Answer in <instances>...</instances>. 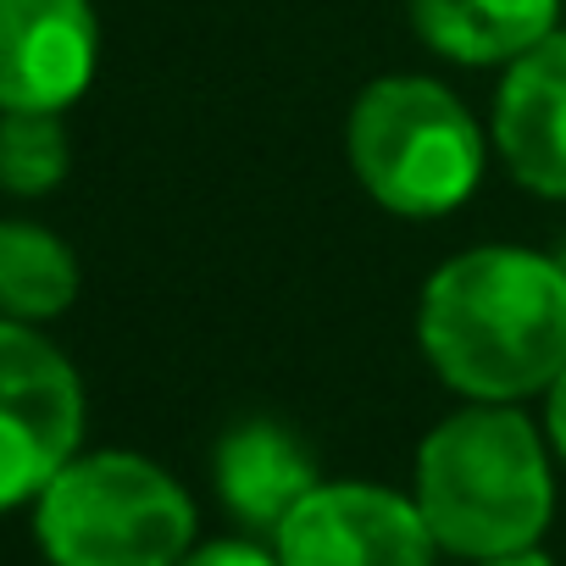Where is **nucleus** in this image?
<instances>
[{
  "instance_id": "obj_12",
  "label": "nucleus",
  "mask_w": 566,
  "mask_h": 566,
  "mask_svg": "<svg viewBox=\"0 0 566 566\" xmlns=\"http://www.w3.org/2000/svg\"><path fill=\"white\" fill-rule=\"evenodd\" d=\"M73 145L56 112H0V189L40 200L67 178Z\"/></svg>"
},
{
  "instance_id": "obj_6",
  "label": "nucleus",
  "mask_w": 566,
  "mask_h": 566,
  "mask_svg": "<svg viewBox=\"0 0 566 566\" xmlns=\"http://www.w3.org/2000/svg\"><path fill=\"white\" fill-rule=\"evenodd\" d=\"M277 566H433L439 544L411 494L317 483L272 533Z\"/></svg>"
},
{
  "instance_id": "obj_10",
  "label": "nucleus",
  "mask_w": 566,
  "mask_h": 566,
  "mask_svg": "<svg viewBox=\"0 0 566 566\" xmlns=\"http://www.w3.org/2000/svg\"><path fill=\"white\" fill-rule=\"evenodd\" d=\"M406 18L455 67H511L560 29V0H406Z\"/></svg>"
},
{
  "instance_id": "obj_7",
  "label": "nucleus",
  "mask_w": 566,
  "mask_h": 566,
  "mask_svg": "<svg viewBox=\"0 0 566 566\" xmlns=\"http://www.w3.org/2000/svg\"><path fill=\"white\" fill-rule=\"evenodd\" d=\"M101 67L90 0H0V112H67Z\"/></svg>"
},
{
  "instance_id": "obj_3",
  "label": "nucleus",
  "mask_w": 566,
  "mask_h": 566,
  "mask_svg": "<svg viewBox=\"0 0 566 566\" xmlns=\"http://www.w3.org/2000/svg\"><path fill=\"white\" fill-rule=\"evenodd\" d=\"M345 156L361 189L406 217L433 222L483 184V128L455 90L422 73L373 78L345 117Z\"/></svg>"
},
{
  "instance_id": "obj_13",
  "label": "nucleus",
  "mask_w": 566,
  "mask_h": 566,
  "mask_svg": "<svg viewBox=\"0 0 566 566\" xmlns=\"http://www.w3.org/2000/svg\"><path fill=\"white\" fill-rule=\"evenodd\" d=\"M178 566H277V555L255 538H211V544H195Z\"/></svg>"
},
{
  "instance_id": "obj_14",
  "label": "nucleus",
  "mask_w": 566,
  "mask_h": 566,
  "mask_svg": "<svg viewBox=\"0 0 566 566\" xmlns=\"http://www.w3.org/2000/svg\"><path fill=\"white\" fill-rule=\"evenodd\" d=\"M544 439H549L555 461H566V367H560V378L544 389Z\"/></svg>"
},
{
  "instance_id": "obj_1",
  "label": "nucleus",
  "mask_w": 566,
  "mask_h": 566,
  "mask_svg": "<svg viewBox=\"0 0 566 566\" xmlns=\"http://www.w3.org/2000/svg\"><path fill=\"white\" fill-rule=\"evenodd\" d=\"M417 345L461 400L522 406L566 367V255L472 244L450 255L417 301Z\"/></svg>"
},
{
  "instance_id": "obj_15",
  "label": "nucleus",
  "mask_w": 566,
  "mask_h": 566,
  "mask_svg": "<svg viewBox=\"0 0 566 566\" xmlns=\"http://www.w3.org/2000/svg\"><path fill=\"white\" fill-rule=\"evenodd\" d=\"M472 566H555L538 544L533 549H511V555H489V560H472Z\"/></svg>"
},
{
  "instance_id": "obj_5",
  "label": "nucleus",
  "mask_w": 566,
  "mask_h": 566,
  "mask_svg": "<svg viewBox=\"0 0 566 566\" xmlns=\"http://www.w3.org/2000/svg\"><path fill=\"white\" fill-rule=\"evenodd\" d=\"M84 444V378L34 328L0 317V511L34 505Z\"/></svg>"
},
{
  "instance_id": "obj_4",
  "label": "nucleus",
  "mask_w": 566,
  "mask_h": 566,
  "mask_svg": "<svg viewBox=\"0 0 566 566\" xmlns=\"http://www.w3.org/2000/svg\"><path fill=\"white\" fill-rule=\"evenodd\" d=\"M189 489L134 450H78L34 500L51 566H178L195 549Z\"/></svg>"
},
{
  "instance_id": "obj_11",
  "label": "nucleus",
  "mask_w": 566,
  "mask_h": 566,
  "mask_svg": "<svg viewBox=\"0 0 566 566\" xmlns=\"http://www.w3.org/2000/svg\"><path fill=\"white\" fill-rule=\"evenodd\" d=\"M78 301V255L62 233L7 217L0 222V317L51 323Z\"/></svg>"
},
{
  "instance_id": "obj_2",
  "label": "nucleus",
  "mask_w": 566,
  "mask_h": 566,
  "mask_svg": "<svg viewBox=\"0 0 566 566\" xmlns=\"http://www.w3.org/2000/svg\"><path fill=\"white\" fill-rule=\"evenodd\" d=\"M549 439L522 406L467 400L417 444L411 500L444 555L489 560L533 549L555 516Z\"/></svg>"
},
{
  "instance_id": "obj_8",
  "label": "nucleus",
  "mask_w": 566,
  "mask_h": 566,
  "mask_svg": "<svg viewBox=\"0 0 566 566\" xmlns=\"http://www.w3.org/2000/svg\"><path fill=\"white\" fill-rule=\"evenodd\" d=\"M489 128L505 172L527 195L566 200V29L505 67Z\"/></svg>"
},
{
  "instance_id": "obj_9",
  "label": "nucleus",
  "mask_w": 566,
  "mask_h": 566,
  "mask_svg": "<svg viewBox=\"0 0 566 566\" xmlns=\"http://www.w3.org/2000/svg\"><path fill=\"white\" fill-rule=\"evenodd\" d=\"M317 455L295 428H283L277 417H244L233 422L217 450H211V489L228 505L233 522L250 533H277V522L290 516L312 489H317Z\"/></svg>"
}]
</instances>
